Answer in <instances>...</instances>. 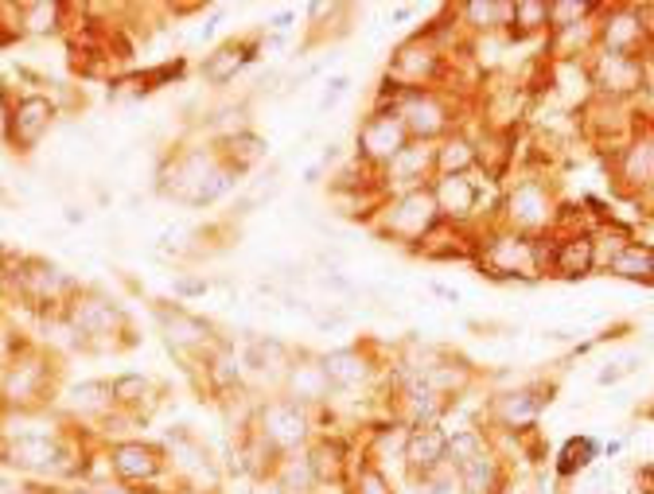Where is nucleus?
<instances>
[{"label":"nucleus","mask_w":654,"mask_h":494,"mask_svg":"<svg viewBox=\"0 0 654 494\" xmlns=\"http://www.w3.org/2000/svg\"><path fill=\"white\" fill-rule=\"evenodd\" d=\"M160 316V327H164V339H168V347H176V350H187V347H199L203 339H207V324L203 319H195L191 311H184V308H160L156 311Z\"/></svg>","instance_id":"8"},{"label":"nucleus","mask_w":654,"mask_h":494,"mask_svg":"<svg viewBox=\"0 0 654 494\" xmlns=\"http://www.w3.org/2000/svg\"><path fill=\"white\" fill-rule=\"evenodd\" d=\"M4 281H8V273H4V268H0V292H4Z\"/></svg>","instance_id":"38"},{"label":"nucleus","mask_w":654,"mask_h":494,"mask_svg":"<svg viewBox=\"0 0 654 494\" xmlns=\"http://www.w3.org/2000/svg\"><path fill=\"white\" fill-rule=\"evenodd\" d=\"M417 168H425L421 148H402V152L393 156V171H398V176H410V171H417Z\"/></svg>","instance_id":"33"},{"label":"nucleus","mask_w":654,"mask_h":494,"mask_svg":"<svg viewBox=\"0 0 654 494\" xmlns=\"http://www.w3.org/2000/svg\"><path fill=\"white\" fill-rule=\"evenodd\" d=\"M456 471H459V482H464L468 494H491V487H495V464H491L487 452L456 464Z\"/></svg>","instance_id":"17"},{"label":"nucleus","mask_w":654,"mask_h":494,"mask_svg":"<svg viewBox=\"0 0 654 494\" xmlns=\"http://www.w3.org/2000/svg\"><path fill=\"white\" fill-rule=\"evenodd\" d=\"M187 494H203V490H187Z\"/></svg>","instance_id":"40"},{"label":"nucleus","mask_w":654,"mask_h":494,"mask_svg":"<svg viewBox=\"0 0 654 494\" xmlns=\"http://www.w3.org/2000/svg\"><path fill=\"white\" fill-rule=\"evenodd\" d=\"M148 393V382L141 374H121V378L113 382V401L117 405H141Z\"/></svg>","instance_id":"29"},{"label":"nucleus","mask_w":654,"mask_h":494,"mask_svg":"<svg viewBox=\"0 0 654 494\" xmlns=\"http://www.w3.org/2000/svg\"><path fill=\"white\" fill-rule=\"evenodd\" d=\"M250 59H253L250 43H222V47L214 51V55H207V62H203V78L214 82V86H227Z\"/></svg>","instance_id":"12"},{"label":"nucleus","mask_w":654,"mask_h":494,"mask_svg":"<svg viewBox=\"0 0 654 494\" xmlns=\"http://www.w3.org/2000/svg\"><path fill=\"white\" fill-rule=\"evenodd\" d=\"M405 459H410L413 471L428 475L433 467H441V459H448V436L441 428H428V424L417 428L410 436V444H405Z\"/></svg>","instance_id":"9"},{"label":"nucleus","mask_w":654,"mask_h":494,"mask_svg":"<svg viewBox=\"0 0 654 494\" xmlns=\"http://www.w3.org/2000/svg\"><path fill=\"white\" fill-rule=\"evenodd\" d=\"M627 179H635V184H650V179H654V144H635V148H631Z\"/></svg>","instance_id":"28"},{"label":"nucleus","mask_w":654,"mask_h":494,"mask_svg":"<svg viewBox=\"0 0 654 494\" xmlns=\"http://www.w3.org/2000/svg\"><path fill=\"white\" fill-rule=\"evenodd\" d=\"M59 12H62L59 4H24V8H20V16H24V28L36 31V36H43V31H55L59 28L55 24Z\"/></svg>","instance_id":"27"},{"label":"nucleus","mask_w":654,"mask_h":494,"mask_svg":"<svg viewBox=\"0 0 654 494\" xmlns=\"http://www.w3.org/2000/svg\"><path fill=\"white\" fill-rule=\"evenodd\" d=\"M347 86H351L347 78H331V82H327V90H324V98H319V110H331V105H335V102L343 98V94H347Z\"/></svg>","instance_id":"35"},{"label":"nucleus","mask_w":654,"mask_h":494,"mask_svg":"<svg viewBox=\"0 0 654 494\" xmlns=\"http://www.w3.org/2000/svg\"><path fill=\"white\" fill-rule=\"evenodd\" d=\"M245 366H253V370H281V366H288L285 347L277 339H257V342H250V350H245Z\"/></svg>","instance_id":"22"},{"label":"nucleus","mask_w":654,"mask_h":494,"mask_svg":"<svg viewBox=\"0 0 654 494\" xmlns=\"http://www.w3.org/2000/svg\"><path fill=\"white\" fill-rule=\"evenodd\" d=\"M0 494H31V487L20 482L16 475H8V471H0Z\"/></svg>","instance_id":"36"},{"label":"nucleus","mask_w":654,"mask_h":494,"mask_svg":"<svg viewBox=\"0 0 654 494\" xmlns=\"http://www.w3.org/2000/svg\"><path fill=\"white\" fill-rule=\"evenodd\" d=\"M70 494H94V490H70Z\"/></svg>","instance_id":"39"},{"label":"nucleus","mask_w":654,"mask_h":494,"mask_svg":"<svg viewBox=\"0 0 654 494\" xmlns=\"http://www.w3.org/2000/svg\"><path fill=\"white\" fill-rule=\"evenodd\" d=\"M514 16L522 20V28H538V24H545V16H550V8L545 4H538V0H522V4H514Z\"/></svg>","instance_id":"31"},{"label":"nucleus","mask_w":654,"mask_h":494,"mask_svg":"<svg viewBox=\"0 0 654 494\" xmlns=\"http://www.w3.org/2000/svg\"><path fill=\"white\" fill-rule=\"evenodd\" d=\"M499 413H502V421H510V424H526V421H534V413H538V401H534V393H507L499 405Z\"/></svg>","instance_id":"26"},{"label":"nucleus","mask_w":654,"mask_h":494,"mask_svg":"<svg viewBox=\"0 0 654 494\" xmlns=\"http://www.w3.org/2000/svg\"><path fill=\"white\" fill-rule=\"evenodd\" d=\"M113 382H79L70 390V409L82 416H102L113 409Z\"/></svg>","instance_id":"13"},{"label":"nucleus","mask_w":654,"mask_h":494,"mask_svg":"<svg viewBox=\"0 0 654 494\" xmlns=\"http://www.w3.org/2000/svg\"><path fill=\"white\" fill-rule=\"evenodd\" d=\"M436 207L444 214H468L476 207V187H471V179L464 176H444L441 184H436Z\"/></svg>","instance_id":"14"},{"label":"nucleus","mask_w":654,"mask_h":494,"mask_svg":"<svg viewBox=\"0 0 654 494\" xmlns=\"http://www.w3.org/2000/svg\"><path fill=\"white\" fill-rule=\"evenodd\" d=\"M510 210H514V218L518 222H542L545 218V195L534 184H526V187H518L514 191V199H510Z\"/></svg>","instance_id":"25"},{"label":"nucleus","mask_w":654,"mask_h":494,"mask_svg":"<svg viewBox=\"0 0 654 494\" xmlns=\"http://www.w3.org/2000/svg\"><path fill=\"white\" fill-rule=\"evenodd\" d=\"M359 148L367 156L393 160L405 148V125L398 121V117H374V121H367V128H362Z\"/></svg>","instance_id":"6"},{"label":"nucleus","mask_w":654,"mask_h":494,"mask_svg":"<svg viewBox=\"0 0 654 494\" xmlns=\"http://www.w3.org/2000/svg\"><path fill=\"white\" fill-rule=\"evenodd\" d=\"M265 144L261 136H253V133H234L230 136V164H234V171H245V168H253L257 160H265Z\"/></svg>","instance_id":"20"},{"label":"nucleus","mask_w":654,"mask_h":494,"mask_svg":"<svg viewBox=\"0 0 654 494\" xmlns=\"http://www.w3.org/2000/svg\"><path fill=\"white\" fill-rule=\"evenodd\" d=\"M550 12H553V20H557V28H569V20H573V16L581 20V16L588 12V4H553Z\"/></svg>","instance_id":"34"},{"label":"nucleus","mask_w":654,"mask_h":494,"mask_svg":"<svg viewBox=\"0 0 654 494\" xmlns=\"http://www.w3.org/2000/svg\"><path fill=\"white\" fill-rule=\"evenodd\" d=\"M43 382H47V366L36 358H24L16 366H4V374H0V393L12 405H28L36 397H43Z\"/></svg>","instance_id":"5"},{"label":"nucleus","mask_w":654,"mask_h":494,"mask_svg":"<svg viewBox=\"0 0 654 494\" xmlns=\"http://www.w3.org/2000/svg\"><path fill=\"white\" fill-rule=\"evenodd\" d=\"M20 284H24V292L31 300H39V304H51L59 292H67L70 281L62 276V268L47 265V261H28L24 273H20Z\"/></svg>","instance_id":"10"},{"label":"nucleus","mask_w":654,"mask_h":494,"mask_svg":"<svg viewBox=\"0 0 654 494\" xmlns=\"http://www.w3.org/2000/svg\"><path fill=\"white\" fill-rule=\"evenodd\" d=\"M304 432H308V424L296 405H269L265 409V440H273L281 448H293L304 440Z\"/></svg>","instance_id":"11"},{"label":"nucleus","mask_w":654,"mask_h":494,"mask_svg":"<svg viewBox=\"0 0 654 494\" xmlns=\"http://www.w3.org/2000/svg\"><path fill=\"white\" fill-rule=\"evenodd\" d=\"M293 393L304 397V401H316V397H324L327 393L324 362H319V366H296L293 370Z\"/></svg>","instance_id":"24"},{"label":"nucleus","mask_w":654,"mask_h":494,"mask_svg":"<svg viewBox=\"0 0 654 494\" xmlns=\"http://www.w3.org/2000/svg\"><path fill=\"white\" fill-rule=\"evenodd\" d=\"M70 324L86 339H105L121 327V311H117V304H110L105 296H79L70 304Z\"/></svg>","instance_id":"1"},{"label":"nucleus","mask_w":654,"mask_h":494,"mask_svg":"<svg viewBox=\"0 0 654 494\" xmlns=\"http://www.w3.org/2000/svg\"><path fill=\"white\" fill-rule=\"evenodd\" d=\"M324 374L335 385H355L367 378V362L359 358V350H331L324 358Z\"/></svg>","instance_id":"16"},{"label":"nucleus","mask_w":654,"mask_h":494,"mask_svg":"<svg viewBox=\"0 0 654 494\" xmlns=\"http://www.w3.org/2000/svg\"><path fill=\"white\" fill-rule=\"evenodd\" d=\"M468 164H471V148L464 141H448L441 148V168L448 176H459V168H468Z\"/></svg>","instance_id":"30"},{"label":"nucleus","mask_w":654,"mask_h":494,"mask_svg":"<svg viewBox=\"0 0 654 494\" xmlns=\"http://www.w3.org/2000/svg\"><path fill=\"white\" fill-rule=\"evenodd\" d=\"M51 117H55V105L47 98H39V94L24 98L12 113V141L20 148H36L43 141V133L51 128Z\"/></svg>","instance_id":"3"},{"label":"nucleus","mask_w":654,"mask_h":494,"mask_svg":"<svg viewBox=\"0 0 654 494\" xmlns=\"http://www.w3.org/2000/svg\"><path fill=\"white\" fill-rule=\"evenodd\" d=\"M110 467H113V475L125 479V482H145V479L160 475V452L141 444V440H128V444L113 448Z\"/></svg>","instance_id":"4"},{"label":"nucleus","mask_w":654,"mask_h":494,"mask_svg":"<svg viewBox=\"0 0 654 494\" xmlns=\"http://www.w3.org/2000/svg\"><path fill=\"white\" fill-rule=\"evenodd\" d=\"M402 117L405 121L402 125H410L413 133H421V136H428V133H436L444 121H441V110H436L428 98H410V105L402 110Z\"/></svg>","instance_id":"19"},{"label":"nucleus","mask_w":654,"mask_h":494,"mask_svg":"<svg viewBox=\"0 0 654 494\" xmlns=\"http://www.w3.org/2000/svg\"><path fill=\"white\" fill-rule=\"evenodd\" d=\"M8 467H24V471H62V448L55 444V440L47 436H20L8 444Z\"/></svg>","instance_id":"2"},{"label":"nucleus","mask_w":654,"mask_h":494,"mask_svg":"<svg viewBox=\"0 0 654 494\" xmlns=\"http://www.w3.org/2000/svg\"><path fill=\"white\" fill-rule=\"evenodd\" d=\"M612 273L627 276V281H647L654 273V250L650 245H624V250L612 257Z\"/></svg>","instance_id":"15"},{"label":"nucleus","mask_w":654,"mask_h":494,"mask_svg":"<svg viewBox=\"0 0 654 494\" xmlns=\"http://www.w3.org/2000/svg\"><path fill=\"white\" fill-rule=\"evenodd\" d=\"M436 214V199L425 195V191H413V195H405L398 202V210L390 214V230L402 234V238H421L428 230V222H433Z\"/></svg>","instance_id":"7"},{"label":"nucleus","mask_w":654,"mask_h":494,"mask_svg":"<svg viewBox=\"0 0 654 494\" xmlns=\"http://www.w3.org/2000/svg\"><path fill=\"white\" fill-rule=\"evenodd\" d=\"M592 261H596V250L588 238H573L557 250V273L561 276H584L592 268Z\"/></svg>","instance_id":"18"},{"label":"nucleus","mask_w":654,"mask_h":494,"mask_svg":"<svg viewBox=\"0 0 654 494\" xmlns=\"http://www.w3.org/2000/svg\"><path fill=\"white\" fill-rule=\"evenodd\" d=\"M596 456V440H588V436H576V440H569V444L561 448V459H557V471H561L565 479L569 475H576L581 467H588V459Z\"/></svg>","instance_id":"23"},{"label":"nucleus","mask_w":654,"mask_h":494,"mask_svg":"<svg viewBox=\"0 0 654 494\" xmlns=\"http://www.w3.org/2000/svg\"><path fill=\"white\" fill-rule=\"evenodd\" d=\"M600 74H604V82L612 86V90H631V86H639V67L627 55H604Z\"/></svg>","instance_id":"21"},{"label":"nucleus","mask_w":654,"mask_h":494,"mask_svg":"<svg viewBox=\"0 0 654 494\" xmlns=\"http://www.w3.org/2000/svg\"><path fill=\"white\" fill-rule=\"evenodd\" d=\"M67 222H86V210L82 207H67Z\"/></svg>","instance_id":"37"},{"label":"nucleus","mask_w":654,"mask_h":494,"mask_svg":"<svg viewBox=\"0 0 654 494\" xmlns=\"http://www.w3.org/2000/svg\"><path fill=\"white\" fill-rule=\"evenodd\" d=\"M495 257L502 268H518L522 257H526V242H499L495 245Z\"/></svg>","instance_id":"32"}]
</instances>
